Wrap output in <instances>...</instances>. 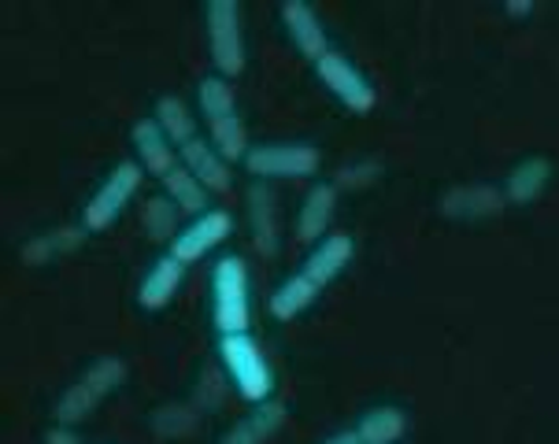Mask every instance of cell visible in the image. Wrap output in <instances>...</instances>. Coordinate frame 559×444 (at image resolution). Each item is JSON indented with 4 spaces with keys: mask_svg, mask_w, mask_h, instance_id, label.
I'll return each mask as SVG.
<instances>
[{
    "mask_svg": "<svg viewBox=\"0 0 559 444\" xmlns=\"http://www.w3.org/2000/svg\"><path fill=\"white\" fill-rule=\"evenodd\" d=\"M215 356H219V367L226 374V382L238 389L241 400L249 404H267L274 396V367L267 352H263V345L255 341L252 334H230V337H219V348H215Z\"/></svg>",
    "mask_w": 559,
    "mask_h": 444,
    "instance_id": "cell-1",
    "label": "cell"
},
{
    "mask_svg": "<svg viewBox=\"0 0 559 444\" xmlns=\"http://www.w3.org/2000/svg\"><path fill=\"white\" fill-rule=\"evenodd\" d=\"M122 382H127V363H122L119 356H104L97 363H90L82 371V377H74L60 400H56V427L74 430L79 422L90 419Z\"/></svg>",
    "mask_w": 559,
    "mask_h": 444,
    "instance_id": "cell-2",
    "label": "cell"
},
{
    "mask_svg": "<svg viewBox=\"0 0 559 444\" xmlns=\"http://www.w3.org/2000/svg\"><path fill=\"white\" fill-rule=\"evenodd\" d=\"M212 319L219 337L252 334L249 263L241 256H223L212 267Z\"/></svg>",
    "mask_w": 559,
    "mask_h": 444,
    "instance_id": "cell-3",
    "label": "cell"
},
{
    "mask_svg": "<svg viewBox=\"0 0 559 444\" xmlns=\"http://www.w3.org/2000/svg\"><path fill=\"white\" fill-rule=\"evenodd\" d=\"M141 182H145V171H141L138 159H122V164L111 167V175L104 178L97 185V193H93L82 207L85 230L90 233L111 230V226L122 219V212L134 204V196L141 193Z\"/></svg>",
    "mask_w": 559,
    "mask_h": 444,
    "instance_id": "cell-4",
    "label": "cell"
},
{
    "mask_svg": "<svg viewBox=\"0 0 559 444\" xmlns=\"http://www.w3.org/2000/svg\"><path fill=\"white\" fill-rule=\"evenodd\" d=\"M322 167V156L316 145L308 141H267V145H255L249 159H245V171L255 182H300V178H316Z\"/></svg>",
    "mask_w": 559,
    "mask_h": 444,
    "instance_id": "cell-5",
    "label": "cell"
},
{
    "mask_svg": "<svg viewBox=\"0 0 559 444\" xmlns=\"http://www.w3.org/2000/svg\"><path fill=\"white\" fill-rule=\"evenodd\" d=\"M204 23H207V52L212 63L223 79H238L249 63L245 56V31H241V4L238 0H212L204 8Z\"/></svg>",
    "mask_w": 559,
    "mask_h": 444,
    "instance_id": "cell-6",
    "label": "cell"
},
{
    "mask_svg": "<svg viewBox=\"0 0 559 444\" xmlns=\"http://www.w3.org/2000/svg\"><path fill=\"white\" fill-rule=\"evenodd\" d=\"M316 74H319L322 86L334 93V100L345 104L353 116H367V111H374L378 93H374L371 82H367V74L359 71L356 63L348 60V56H341L337 49H330L316 63Z\"/></svg>",
    "mask_w": 559,
    "mask_h": 444,
    "instance_id": "cell-7",
    "label": "cell"
},
{
    "mask_svg": "<svg viewBox=\"0 0 559 444\" xmlns=\"http://www.w3.org/2000/svg\"><path fill=\"white\" fill-rule=\"evenodd\" d=\"M234 233V215L223 212V207H212V212L189 219V226H182L175 241H170V256L189 263H201L204 256H212L223 241H230Z\"/></svg>",
    "mask_w": 559,
    "mask_h": 444,
    "instance_id": "cell-8",
    "label": "cell"
},
{
    "mask_svg": "<svg viewBox=\"0 0 559 444\" xmlns=\"http://www.w3.org/2000/svg\"><path fill=\"white\" fill-rule=\"evenodd\" d=\"M282 31H286L289 45L297 49L305 60L319 63L322 56L330 52V37H326V26H322L319 12L305 0H289V4H282Z\"/></svg>",
    "mask_w": 559,
    "mask_h": 444,
    "instance_id": "cell-9",
    "label": "cell"
},
{
    "mask_svg": "<svg viewBox=\"0 0 559 444\" xmlns=\"http://www.w3.org/2000/svg\"><path fill=\"white\" fill-rule=\"evenodd\" d=\"M130 141H134V153H138V164L145 175H156L159 182L175 171V167H182V153H178V145L170 141L164 130H159L156 119H141L134 122V130H130Z\"/></svg>",
    "mask_w": 559,
    "mask_h": 444,
    "instance_id": "cell-10",
    "label": "cell"
},
{
    "mask_svg": "<svg viewBox=\"0 0 559 444\" xmlns=\"http://www.w3.org/2000/svg\"><path fill=\"white\" fill-rule=\"evenodd\" d=\"M356 260V241L348 233H330L319 244H311V252L305 256V271L319 289H326L330 281H337L348 271V263Z\"/></svg>",
    "mask_w": 559,
    "mask_h": 444,
    "instance_id": "cell-11",
    "label": "cell"
},
{
    "mask_svg": "<svg viewBox=\"0 0 559 444\" xmlns=\"http://www.w3.org/2000/svg\"><path fill=\"white\" fill-rule=\"evenodd\" d=\"M337 215V185L334 182H316L300 201L297 212V238L305 244H319L330 238V223Z\"/></svg>",
    "mask_w": 559,
    "mask_h": 444,
    "instance_id": "cell-12",
    "label": "cell"
},
{
    "mask_svg": "<svg viewBox=\"0 0 559 444\" xmlns=\"http://www.w3.org/2000/svg\"><path fill=\"white\" fill-rule=\"evenodd\" d=\"M182 167L212 196L215 193H230V189H234V167L226 164V159L212 148V141H204V137L189 141V145L182 148Z\"/></svg>",
    "mask_w": 559,
    "mask_h": 444,
    "instance_id": "cell-13",
    "label": "cell"
},
{
    "mask_svg": "<svg viewBox=\"0 0 559 444\" xmlns=\"http://www.w3.org/2000/svg\"><path fill=\"white\" fill-rule=\"evenodd\" d=\"M182 278H186V263L175 260L167 252V256H159L153 267L145 271V278H141L138 286V304L145 311H164L170 300L178 297V289H182Z\"/></svg>",
    "mask_w": 559,
    "mask_h": 444,
    "instance_id": "cell-14",
    "label": "cell"
},
{
    "mask_svg": "<svg viewBox=\"0 0 559 444\" xmlns=\"http://www.w3.org/2000/svg\"><path fill=\"white\" fill-rule=\"evenodd\" d=\"M319 286L308 278L305 271H297V274H289V278H282L278 286H274L271 292V315L278 319V323H293V319H300L305 311L316 304L319 300Z\"/></svg>",
    "mask_w": 559,
    "mask_h": 444,
    "instance_id": "cell-15",
    "label": "cell"
},
{
    "mask_svg": "<svg viewBox=\"0 0 559 444\" xmlns=\"http://www.w3.org/2000/svg\"><path fill=\"white\" fill-rule=\"evenodd\" d=\"M282 422H286V408L278 400H267L245 415L241 422H234L219 437V444H267L282 430Z\"/></svg>",
    "mask_w": 559,
    "mask_h": 444,
    "instance_id": "cell-16",
    "label": "cell"
},
{
    "mask_svg": "<svg viewBox=\"0 0 559 444\" xmlns=\"http://www.w3.org/2000/svg\"><path fill=\"white\" fill-rule=\"evenodd\" d=\"M548 182H552V164H548L545 156H526L523 164L511 167V175L504 182V196L511 204H534L548 189Z\"/></svg>",
    "mask_w": 559,
    "mask_h": 444,
    "instance_id": "cell-17",
    "label": "cell"
},
{
    "mask_svg": "<svg viewBox=\"0 0 559 444\" xmlns=\"http://www.w3.org/2000/svg\"><path fill=\"white\" fill-rule=\"evenodd\" d=\"M249 212H252V233H255V249L263 256L278 252V204L267 185H252L249 193Z\"/></svg>",
    "mask_w": 559,
    "mask_h": 444,
    "instance_id": "cell-18",
    "label": "cell"
},
{
    "mask_svg": "<svg viewBox=\"0 0 559 444\" xmlns=\"http://www.w3.org/2000/svg\"><path fill=\"white\" fill-rule=\"evenodd\" d=\"M207 141H212V148L219 153L226 164H245L252 153V141H249V127H245L241 116H230V119H215L207 122Z\"/></svg>",
    "mask_w": 559,
    "mask_h": 444,
    "instance_id": "cell-19",
    "label": "cell"
},
{
    "mask_svg": "<svg viewBox=\"0 0 559 444\" xmlns=\"http://www.w3.org/2000/svg\"><path fill=\"white\" fill-rule=\"evenodd\" d=\"M407 430V415L396 404H378V408L364 411V419L356 422V433L364 444H396Z\"/></svg>",
    "mask_w": 559,
    "mask_h": 444,
    "instance_id": "cell-20",
    "label": "cell"
},
{
    "mask_svg": "<svg viewBox=\"0 0 559 444\" xmlns=\"http://www.w3.org/2000/svg\"><path fill=\"white\" fill-rule=\"evenodd\" d=\"M153 119L159 122V130L175 141L178 145V153L189 145V141H197L201 134H197V116H193V108L182 100V97H159L156 100V108H153Z\"/></svg>",
    "mask_w": 559,
    "mask_h": 444,
    "instance_id": "cell-21",
    "label": "cell"
},
{
    "mask_svg": "<svg viewBox=\"0 0 559 444\" xmlns=\"http://www.w3.org/2000/svg\"><path fill=\"white\" fill-rule=\"evenodd\" d=\"M164 196L178 207V212L193 215V219H197V215H204V212H212V207H207V204H212V193H207V189L197 182L186 167H175V171L164 178Z\"/></svg>",
    "mask_w": 559,
    "mask_h": 444,
    "instance_id": "cell-22",
    "label": "cell"
},
{
    "mask_svg": "<svg viewBox=\"0 0 559 444\" xmlns=\"http://www.w3.org/2000/svg\"><path fill=\"white\" fill-rule=\"evenodd\" d=\"M197 108H201L204 122L238 116V89H234V82L223 79V74L201 79V86H197Z\"/></svg>",
    "mask_w": 559,
    "mask_h": 444,
    "instance_id": "cell-23",
    "label": "cell"
},
{
    "mask_svg": "<svg viewBox=\"0 0 559 444\" xmlns=\"http://www.w3.org/2000/svg\"><path fill=\"white\" fill-rule=\"evenodd\" d=\"M141 226L153 241H175L178 233V207L167 196H153V201L141 204Z\"/></svg>",
    "mask_w": 559,
    "mask_h": 444,
    "instance_id": "cell-24",
    "label": "cell"
},
{
    "mask_svg": "<svg viewBox=\"0 0 559 444\" xmlns=\"http://www.w3.org/2000/svg\"><path fill=\"white\" fill-rule=\"evenodd\" d=\"M45 444H82V441H79V433L68 427H52V430H45Z\"/></svg>",
    "mask_w": 559,
    "mask_h": 444,
    "instance_id": "cell-25",
    "label": "cell"
},
{
    "mask_svg": "<svg viewBox=\"0 0 559 444\" xmlns=\"http://www.w3.org/2000/svg\"><path fill=\"white\" fill-rule=\"evenodd\" d=\"M322 444H364V437H359L356 430H337V433H330Z\"/></svg>",
    "mask_w": 559,
    "mask_h": 444,
    "instance_id": "cell-26",
    "label": "cell"
},
{
    "mask_svg": "<svg viewBox=\"0 0 559 444\" xmlns=\"http://www.w3.org/2000/svg\"><path fill=\"white\" fill-rule=\"evenodd\" d=\"M504 12H508L511 19H530V12H534V4H530V0H526V4H523V0H515V4H508Z\"/></svg>",
    "mask_w": 559,
    "mask_h": 444,
    "instance_id": "cell-27",
    "label": "cell"
}]
</instances>
